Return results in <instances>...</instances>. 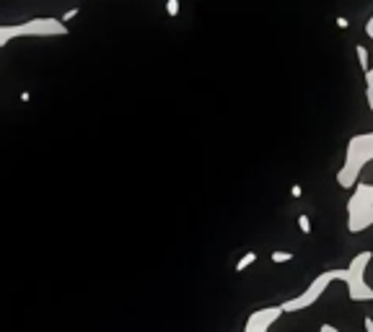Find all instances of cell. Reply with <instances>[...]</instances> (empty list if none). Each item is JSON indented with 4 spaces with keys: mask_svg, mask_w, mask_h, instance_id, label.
Here are the masks:
<instances>
[{
    "mask_svg": "<svg viewBox=\"0 0 373 332\" xmlns=\"http://www.w3.org/2000/svg\"><path fill=\"white\" fill-rule=\"evenodd\" d=\"M373 161V133H360L353 135L347 140V151H345V161L342 169L337 172V185L353 190L358 185V176L365 169V164Z\"/></svg>",
    "mask_w": 373,
    "mask_h": 332,
    "instance_id": "cell-1",
    "label": "cell"
},
{
    "mask_svg": "<svg viewBox=\"0 0 373 332\" xmlns=\"http://www.w3.org/2000/svg\"><path fill=\"white\" fill-rule=\"evenodd\" d=\"M371 259L373 252H360L345 270H340V280L347 286L350 301H373V288L365 283V270L371 265Z\"/></svg>",
    "mask_w": 373,
    "mask_h": 332,
    "instance_id": "cell-2",
    "label": "cell"
},
{
    "mask_svg": "<svg viewBox=\"0 0 373 332\" xmlns=\"http://www.w3.org/2000/svg\"><path fill=\"white\" fill-rule=\"evenodd\" d=\"M335 280H340V270H324L321 276H317L311 280V286L306 288L303 294L291 299V301H285V304H280L282 314L300 312V309H309L311 304H317L319 299H321V294L329 288V283H335Z\"/></svg>",
    "mask_w": 373,
    "mask_h": 332,
    "instance_id": "cell-3",
    "label": "cell"
},
{
    "mask_svg": "<svg viewBox=\"0 0 373 332\" xmlns=\"http://www.w3.org/2000/svg\"><path fill=\"white\" fill-rule=\"evenodd\" d=\"M280 317H282L280 306H267V309H259V312H254L249 319H246L244 332H267L275 322H277V319H280Z\"/></svg>",
    "mask_w": 373,
    "mask_h": 332,
    "instance_id": "cell-4",
    "label": "cell"
},
{
    "mask_svg": "<svg viewBox=\"0 0 373 332\" xmlns=\"http://www.w3.org/2000/svg\"><path fill=\"white\" fill-rule=\"evenodd\" d=\"M21 37L24 34H34V37H50V34H65L68 29L65 24H60L57 19H34L26 21V24H19Z\"/></svg>",
    "mask_w": 373,
    "mask_h": 332,
    "instance_id": "cell-5",
    "label": "cell"
},
{
    "mask_svg": "<svg viewBox=\"0 0 373 332\" xmlns=\"http://www.w3.org/2000/svg\"><path fill=\"white\" fill-rule=\"evenodd\" d=\"M21 37V29L19 24H13V27H0V47H6L10 39Z\"/></svg>",
    "mask_w": 373,
    "mask_h": 332,
    "instance_id": "cell-6",
    "label": "cell"
},
{
    "mask_svg": "<svg viewBox=\"0 0 373 332\" xmlns=\"http://www.w3.org/2000/svg\"><path fill=\"white\" fill-rule=\"evenodd\" d=\"M355 55H358V63L363 68V73H368V70H371V55H368V50H365L363 45H358L355 47Z\"/></svg>",
    "mask_w": 373,
    "mask_h": 332,
    "instance_id": "cell-7",
    "label": "cell"
},
{
    "mask_svg": "<svg viewBox=\"0 0 373 332\" xmlns=\"http://www.w3.org/2000/svg\"><path fill=\"white\" fill-rule=\"evenodd\" d=\"M254 262H257V252H246L244 257L236 262V273H244V270L249 268V265H254Z\"/></svg>",
    "mask_w": 373,
    "mask_h": 332,
    "instance_id": "cell-8",
    "label": "cell"
},
{
    "mask_svg": "<svg viewBox=\"0 0 373 332\" xmlns=\"http://www.w3.org/2000/svg\"><path fill=\"white\" fill-rule=\"evenodd\" d=\"M365 99H368V110H373V70L365 73Z\"/></svg>",
    "mask_w": 373,
    "mask_h": 332,
    "instance_id": "cell-9",
    "label": "cell"
},
{
    "mask_svg": "<svg viewBox=\"0 0 373 332\" xmlns=\"http://www.w3.org/2000/svg\"><path fill=\"white\" fill-rule=\"evenodd\" d=\"M270 257H273V262L282 265V262H291V259H293V252H282V249H275Z\"/></svg>",
    "mask_w": 373,
    "mask_h": 332,
    "instance_id": "cell-10",
    "label": "cell"
},
{
    "mask_svg": "<svg viewBox=\"0 0 373 332\" xmlns=\"http://www.w3.org/2000/svg\"><path fill=\"white\" fill-rule=\"evenodd\" d=\"M298 229H300V234H311V218L306 216V213H300L298 216Z\"/></svg>",
    "mask_w": 373,
    "mask_h": 332,
    "instance_id": "cell-11",
    "label": "cell"
},
{
    "mask_svg": "<svg viewBox=\"0 0 373 332\" xmlns=\"http://www.w3.org/2000/svg\"><path fill=\"white\" fill-rule=\"evenodd\" d=\"M166 10H169V16H176V13H179V3H176V0H169V3H166Z\"/></svg>",
    "mask_w": 373,
    "mask_h": 332,
    "instance_id": "cell-12",
    "label": "cell"
},
{
    "mask_svg": "<svg viewBox=\"0 0 373 332\" xmlns=\"http://www.w3.org/2000/svg\"><path fill=\"white\" fill-rule=\"evenodd\" d=\"M78 13H81V10L75 8V10H68V13H65L63 19H60V24H63V21H70V19H75V16H78Z\"/></svg>",
    "mask_w": 373,
    "mask_h": 332,
    "instance_id": "cell-13",
    "label": "cell"
},
{
    "mask_svg": "<svg viewBox=\"0 0 373 332\" xmlns=\"http://www.w3.org/2000/svg\"><path fill=\"white\" fill-rule=\"evenodd\" d=\"M365 34H368V37L373 39V16L368 21H365Z\"/></svg>",
    "mask_w": 373,
    "mask_h": 332,
    "instance_id": "cell-14",
    "label": "cell"
},
{
    "mask_svg": "<svg viewBox=\"0 0 373 332\" xmlns=\"http://www.w3.org/2000/svg\"><path fill=\"white\" fill-rule=\"evenodd\" d=\"M363 324H365V332H373V317H365Z\"/></svg>",
    "mask_w": 373,
    "mask_h": 332,
    "instance_id": "cell-15",
    "label": "cell"
},
{
    "mask_svg": "<svg viewBox=\"0 0 373 332\" xmlns=\"http://www.w3.org/2000/svg\"><path fill=\"white\" fill-rule=\"evenodd\" d=\"M337 27H340V29H347V27H350V21H347L345 16H340V19H337Z\"/></svg>",
    "mask_w": 373,
    "mask_h": 332,
    "instance_id": "cell-16",
    "label": "cell"
},
{
    "mask_svg": "<svg viewBox=\"0 0 373 332\" xmlns=\"http://www.w3.org/2000/svg\"><path fill=\"white\" fill-rule=\"evenodd\" d=\"M291 195H293V197H300V195H303V190H300V185H293V187H291Z\"/></svg>",
    "mask_w": 373,
    "mask_h": 332,
    "instance_id": "cell-17",
    "label": "cell"
},
{
    "mask_svg": "<svg viewBox=\"0 0 373 332\" xmlns=\"http://www.w3.org/2000/svg\"><path fill=\"white\" fill-rule=\"evenodd\" d=\"M319 332H340V330H337V327H332V324H321V327H319Z\"/></svg>",
    "mask_w": 373,
    "mask_h": 332,
    "instance_id": "cell-18",
    "label": "cell"
}]
</instances>
